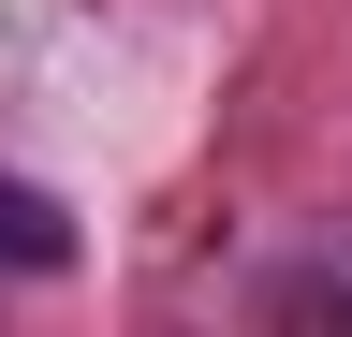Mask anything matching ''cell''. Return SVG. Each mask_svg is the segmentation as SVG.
Wrapping results in <instances>:
<instances>
[{"label":"cell","instance_id":"obj_1","mask_svg":"<svg viewBox=\"0 0 352 337\" xmlns=\"http://www.w3.org/2000/svg\"><path fill=\"white\" fill-rule=\"evenodd\" d=\"M0 264H15V279H59L74 264V205L30 191V176H0Z\"/></svg>","mask_w":352,"mask_h":337},{"label":"cell","instance_id":"obj_2","mask_svg":"<svg viewBox=\"0 0 352 337\" xmlns=\"http://www.w3.org/2000/svg\"><path fill=\"white\" fill-rule=\"evenodd\" d=\"M323 293H352V279H323Z\"/></svg>","mask_w":352,"mask_h":337}]
</instances>
